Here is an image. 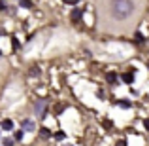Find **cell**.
I'll use <instances>...</instances> for the list:
<instances>
[{
  "label": "cell",
  "mask_w": 149,
  "mask_h": 146,
  "mask_svg": "<svg viewBox=\"0 0 149 146\" xmlns=\"http://www.w3.org/2000/svg\"><path fill=\"white\" fill-rule=\"evenodd\" d=\"M55 139H57V140H64V139H66V135H64L62 131H57V133H55Z\"/></svg>",
  "instance_id": "11"
},
{
  "label": "cell",
  "mask_w": 149,
  "mask_h": 146,
  "mask_svg": "<svg viewBox=\"0 0 149 146\" xmlns=\"http://www.w3.org/2000/svg\"><path fill=\"white\" fill-rule=\"evenodd\" d=\"M19 4H21V8H25V10H30V8L34 6L32 0H19Z\"/></svg>",
  "instance_id": "8"
},
{
  "label": "cell",
  "mask_w": 149,
  "mask_h": 146,
  "mask_svg": "<svg viewBox=\"0 0 149 146\" xmlns=\"http://www.w3.org/2000/svg\"><path fill=\"white\" fill-rule=\"evenodd\" d=\"M11 46H13V48H19V42L15 40V38H11Z\"/></svg>",
  "instance_id": "17"
},
{
  "label": "cell",
  "mask_w": 149,
  "mask_h": 146,
  "mask_svg": "<svg viewBox=\"0 0 149 146\" xmlns=\"http://www.w3.org/2000/svg\"><path fill=\"white\" fill-rule=\"evenodd\" d=\"M81 15H83V11H81V10H77V8H74V10H72V13H70V19H72L74 23H77V21L81 19Z\"/></svg>",
  "instance_id": "4"
},
{
  "label": "cell",
  "mask_w": 149,
  "mask_h": 146,
  "mask_svg": "<svg viewBox=\"0 0 149 146\" xmlns=\"http://www.w3.org/2000/svg\"><path fill=\"white\" fill-rule=\"evenodd\" d=\"M134 36H136V40H138V42H143V36H142V34H140V32H136Z\"/></svg>",
  "instance_id": "15"
},
{
  "label": "cell",
  "mask_w": 149,
  "mask_h": 146,
  "mask_svg": "<svg viewBox=\"0 0 149 146\" xmlns=\"http://www.w3.org/2000/svg\"><path fill=\"white\" fill-rule=\"evenodd\" d=\"M62 2H64V4H68V6H76V4L79 2V0H62Z\"/></svg>",
  "instance_id": "14"
},
{
  "label": "cell",
  "mask_w": 149,
  "mask_h": 146,
  "mask_svg": "<svg viewBox=\"0 0 149 146\" xmlns=\"http://www.w3.org/2000/svg\"><path fill=\"white\" fill-rule=\"evenodd\" d=\"M2 144H4V146H13V139H4Z\"/></svg>",
  "instance_id": "13"
},
{
  "label": "cell",
  "mask_w": 149,
  "mask_h": 146,
  "mask_svg": "<svg viewBox=\"0 0 149 146\" xmlns=\"http://www.w3.org/2000/svg\"><path fill=\"white\" fill-rule=\"evenodd\" d=\"M6 8H8V4L4 0H0V10H6Z\"/></svg>",
  "instance_id": "16"
},
{
  "label": "cell",
  "mask_w": 149,
  "mask_h": 146,
  "mask_svg": "<svg viewBox=\"0 0 149 146\" xmlns=\"http://www.w3.org/2000/svg\"><path fill=\"white\" fill-rule=\"evenodd\" d=\"M40 135H42V137L45 139V137H49V135H51V131H49L47 127H42V129H40Z\"/></svg>",
  "instance_id": "10"
},
{
  "label": "cell",
  "mask_w": 149,
  "mask_h": 146,
  "mask_svg": "<svg viewBox=\"0 0 149 146\" xmlns=\"http://www.w3.org/2000/svg\"><path fill=\"white\" fill-rule=\"evenodd\" d=\"M117 104H119V106H123V108H130V102H128V101H119Z\"/></svg>",
  "instance_id": "12"
},
{
  "label": "cell",
  "mask_w": 149,
  "mask_h": 146,
  "mask_svg": "<svg viewBox=\"0 0 149 146\" xmlns=\"http://www.w3.org/2000/svg\"><path fill=\"white\" fill-rule=\"evenodd\" d=\"M132 82H134V76H132V72H127V74H123V84H128V85H130Z\"/></svg>",
  "instance_id": "7"
},
{
  "label": "cell",
  "mask_w": 149,
  "mask_h": 146,
  "mask_svg": "<svg viewBox=\"0 0 149 146\" xmlns=\"http://www.w3.org/2000/svg\"><path fill=\"white\" fill-rule=\"evenodd\" d=\"M0 55H2V49H0Z\"/></svg>",
  "instance_id": "20"
},
{
  "label": "cell",
  "mask_w": 149,
  "mask_h": 146,
  "mask_svg": "<svg viewBox=\"0 0 149 146\" xmlns=\"http://www.w3.org/2000/svg\"><path fill=\"white\" fill-rule=\"evenodd\" d=\"M32 112H34V116L36 118H45V112H47V101L45 99H36L34 101V104H32Z\"/></svg>",
  "instance_id": "2"
},
{
  "label": "cell",
  "mask_w": 149,
  "mask_h": 146,
  "mask_svg": "<svg viewBox=\"0 0 149 146\" xmlns=\"http://www.w3.org/2000/svg\"><path fill=\"white\" fill-rule=\"evenodd\" d=\"M23 135H25V131H23V129H17V131L13 133V140H21Z\"/></svg>",
  "instance_id": "9"
},
{
  "label": "cell",
  "mask_w": 149,
  "mask_h": 146,
  "mask_svg": "<svg viewBox=\"0 0 149 146\" xmlns=\"http://www.w3.org/2000/svg\"><path fill=\"white\" fill-rule=\"evenodd\" d=\"M136 11L134 0H109V13L117 21H125Z\"/></svg>",
  "instance_id": "1"
},
{
  "label": "cell",
  "mask_w": 149,
  "mask_h": 146,
  "mask_svg": "<svg viewBox=\"0 0 149 146\" xmlns=\"http://www.w3.org/2000/svg\"><path fill=\"white\" fill-rule=\"evenodd\" d=\"M21 129H23V131H30V133H32L34 129H36V123H34L32 120H29V118H26V120L21 121Z\"/></svg>",
  "instance_id": "3"
},
{
  "label": "cell",
  "mask_w": 149,
  "mask_h": 146,
  "mask_svg": "<svg viewBox=\"0 0 149 146\" xmlns=\"http://www.w3.org/2000/svg\"><path fill=\"white\" fill-rule=\"evenodd\" d=\"M143 125H146V129L149 131V118H146V120H143Z\"/></svg>",
  "instance_id": "19"
},
{
  "label": "cell",
  "mask_w": 149,
  "mask_h": 146,
  "mask_svg": "<svg viewBox=\"0 0 149 146\" xmlns=\"http://www.w3.org/2000/svg\"><path fill=\"white\" fill-rule=\"evenodd\" d=\"M106 80H108V84H111V85L119 84V82H117V74H115V72H108V76H106Z\"/></svg>",
  "instance_id": "6"
},
{
  "label": "cell",
  "mask_w": 149,
  "mask_h": 146,
  "mask_svg": "<svg viewBox=\"0 0 149 146\" xmlns=\"http://www.w3.org/2000/svg\"><path fill=\"white\" fill-rule=\"evenodd\" d=\"M0 127H2L4 131H11V129H13V121L11 120H2V125H0Z\"/></svg>",
  "instance_id": "5"
},
{
  "label": "cell",
  "mask_w": 149,
  "mask_h": 146,
  "mask_svg": "<svg viewBox=\"0 0 149 146\" xmlns=\"http://www.w3.org/2000/svg\"><path fill=\"white\" fill-rule=\"evenodd\" d=\"M117 146H128V144H127V140L123 139V140H119V142H117Z\"/></svg>",
  "instance_id": "18"
}]
</instances>
